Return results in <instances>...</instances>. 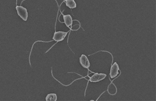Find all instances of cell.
Returning a JSON list of instances; mask_svg holds the SVG:
<instances>
[{
	"mask_svg": "<svg viewBox=\"0 0 156 101\" xmlns=\"http://www.w3.org/2000/svg\"><path fill=\"white\" fill-rule=\"evenodd\" d=\"M80 62L84 69H89L90 66V63L88 60V58L84 54H82L79 59Z\"/></svg>",
	"mask_w": 156,
	"mask_h": 101,
	"instance_id": "obj_5",
	"label": "cell"
},
{
	"mask_svg": "<svg viewBox=\"0 0 156 101\" xmlns=\"http://www.w3.org/2000/svg\"><path fill=\"white\" fill-rule=\"evenodd\" d=\"M107 74L104 73H96L89 78V81L91 82H98L104 80L107 77Z\"/></svg>",
	"mask_w": 156,
	"mask_h": 101,
	"instance_id": "obj_2",
	"label": "cell"
},
{
	"mask_svg": "<svg viewBox=\"0 0 156 101\" xmlns=\"http://www.w3.org/2000/svg\"><path fill=\"white\" fill-rule=\"evenodd\" d=\"M68 32H64V31H57L54 34L53 39L55 41L57 42L63 41L65 38Z\"/></svg>",
	"mask_w": 156,
	"mask_h": 101,
	"instance_id": "obj_3",
	"label": "cell"
},
{
	"mask_svg": "<svg viewBox=\"0 0 156 101\" xmlns=\"http://www.w3.org/2000/svg\"><path fill=\"white\" fill-rule=\"evenodd\" d=\"M17 14L24 21H26L29 17V13L27 9L21 5H17L16 7Z\"/></svg>",
	"mask_w": 156,
	"mask_h": 101,
	"instance_id": "obj_1",
	"label": "cell"
},
{
	"mask_svg": "<svg viewBox=\"0 0 156 101\" xmlns=\"http://www.w3.org/2000/svg\"><path fill=\"white\" fill-rule=\"evenodd\" d=\"M46 101H56L57 100V95L55 93H49L46 97Z\"/></svg>",
	"mask_w": 156,
	"mask_h": 101,
	"instance_id": "obj_8",
	"label": "cell"
},
{
	"mask_svg": "<svg viewBox=\"0 0 156 101\" xmlns=\"http://www.w3.org/2000/svg\"><path fill=\"white\" fill-rule=\"evenodd\" d=\"M66 5L70 9L75 8L77 7V4L75 0H66Z\"/></svg>",
	"mask_w": 156,
	"mask_h": 101,
	"instance_id": "obj_7",
	"label": "cell"
},
{
	"mask_svg": "<svg viewBox=\"0 0 156 101\" xmlns=\"http://www.w3.org/2000/svg\"><path fill=\"white\" fill-rule=\"evenodd\" d=\"M63 18L65 25L67 28H70L72 26L73 24V19L70 15L68 14V15H63Z\"/></svg>",
	"mask_w": 156,
	"mask_h": 101,
	"instance_id": "obj_6",
	"label": "cell"
},
{
	"mask_svg": "<svg viewBox=\"0 0 156 101\" xmlns=\"http://www.w3.org/2000/svg\"><path fill=\"white\" fill-rule=\"evenodd\" d=\"M119 70L120 68L117 62H114V64L112 65L110 71V77L111 78L114 79L119 74Z\"/></svg>",
	"mask_w": 156,
	"mask_h": 101,
	"instance_id": "obj_4",
	"label": "cell"
}]
</instances>
